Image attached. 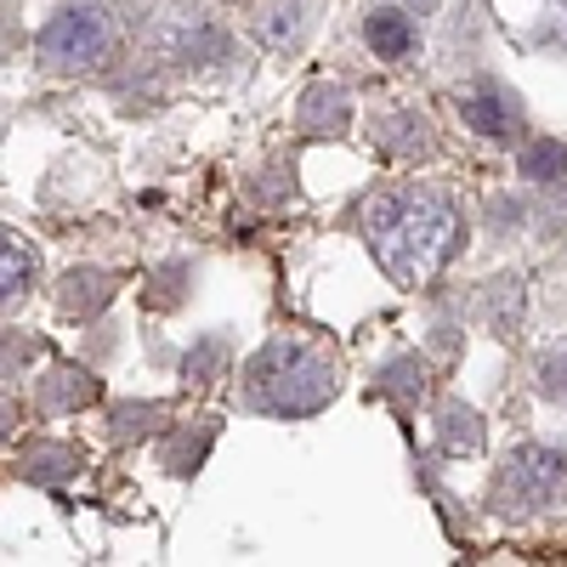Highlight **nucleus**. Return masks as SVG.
<instances>
[{
  "mask_svg": "<svg viewBox=\"0 0 567 567\" xmlns=\"http://www.w3.org/2000/svg\"><path fill=\"white\" fill-rule=\"evenodd\" d=\"M109 301H114V278L97 272V267H80V272H69L58 284V307L69 318H91V312H103Z\"/></svg>",
  "mask_w": 567,
  "mask_h": 567,
  "instance_id": "5",
  "label": "nucleus"
},
{
  "mask_svg": "<svg viewBox=\"0 0 567 567\" xmlns=\"http://www.w3.org/2000/svg\"><path fill=\"white\" fill-rule=\"evenodd\" d=\"M296 34H301V12L296 7H278L272 23H267V45H290Z\"/></svg>",
  "mask_w": 567,
  "mask_h": 567,
  "instance_id": "14",
  "label": "nucleus"
},
{
  "mask_svg": "<svg viewBox=\"0 0 567 567\" xmlns=\"http://www.w3.org/2000/svg\"><path fill=\"white\" fill-rule=\"evenodd\" d=\"M154 420H159V409L131 403V409H120V425H114V432H120V437H142V432H154Z\"/></svg>",
  "mask_w": 567,
  "mask_h": 567,
  "instance_id": "15",
  "label": "nucleus"
},
{
  "mask_svg": "<svg viewBox=\"0 0 567 567\" xmlns=\"http://www.w3.org/2000/svg\"><path fill=\"white\" fill-rule=\"evenodd\" d=\"M40 403L45 409H85V403H97V381L80 369H52L40 381Z\"/></svg>",
  "mask_w": 567,
  "mask_h": 567,
  "instance_id": "7",
  "label": "nucleus"
},
{
  "mask_svg": "<svg viewBox=\"0 0 567 567\" xmlns=\"http://www.w3.org/2000/svg\"><path fill=\"white\" fill-rule=\"evenodd\" d=\"M109 12L97 7H74V12H58L52 23L40 29V58L45 63H63V69H80L91 58L109 52Z\"/></svg>",
  "mask_w": 567,
  "mask_h": 567,
  "instance_id": "3",
  "label": "nucleus"
},
{
  "mask_svg": "<svg viewBox=\"0 0 567 567\" xmlns=\"http://www.w3.org/2000/svg\"><path fill=\"white\" fill-rule=\"evenodd\" d=\"M363 233L369 250L381 256V267L398 284H425L460 239V210L443 194H425V187H398V194H374L363 210Z\"/></svg>",
  "mask_w": 567,
  "mask_h": 567,
  "instance_id": "1",
  "label": "nucleus"
},
{
  "mask_svg": "<svg viewBox=\"0 0 567 567\" xmlns=\"http://www.w3.org/2000/svg\"><path fill=\"white\" fill-rule=\"evenodd\" d=\"M363 40L374 45V58H409L414 52V23H409V12H369Z\"/></svg>",
  "mask_w": 567,
  "mask_h": 567,
  "instance_id": "6",
  "label": "nucleus"
},
{
  "mask_svg": "<svg viewBox=\"0 0 567 567\" xmlns=\"http://www.w3.org/2000/svg\"><path fill=\"white\" fill-rule=\"evenodd\" d=\"M561 488V460L550 449H516L499 471V499L516 511H539Z\"/></svg>",
  "mask_w": 567,
  "mask_h": 567,
  "instance_id": "4",
  "label": "nucleus"
},
{
  "mask_svg": "<svg viewBox=\"0 0 567 567\" xmlns=\"http://www.w3.org/2000/svg\"><path fill=\"white\" fill-rule=\"evenodd\" d=\"M398 7H409V12H432L437 0H398Z\"/></svg>",
  "mask_w": 567,
  "mask_h": 567,
  "instance_id": "16",
  "label": "nucleus"
},
{
  "mask_svg": "<svg viewBox=\"0 0 567 567\" xmlns=\"http://www.w3.org/2000/svg\"><path fill=\"white\" fill-rule=\"evenodd\" d=\"M460 114H465L471 131H483V136H511V131H516V109H511L505 97H494V91H477V97H465Z\"/></svg>",
  "mask_w": 567,
  "mask_h": 567,
  "instance_id": "9",
  "label": "nucleus"
},
{
  "mask_svg": "<svg viewBox=\"0 0 567 567\" xmlns=\"http://www.w3.org/2000/svg\"><path fill=\"white\" fill-rule=\"evenodd\" d=\"M523 176H534V182L567 176V148L561 142H534V148H523Z\"/></svg>",
  "mask_w": 567,
  "mask_h": 567,
  "instance_id": "12",
  "label": "nucleus"
},
{
  "mask_svg": "<svg viewBox=\"0 0 567 567\" xmlns=\"http://www.w3.org/2000/svg\"><path fill=\"white\" fill-rule=\"evenodd\" d=\"M483 443V425H477V414H471V409H460V403H449L443 409V449H477Z\"/></svg>",
  "mask_w": 567,
  "mask_h": 567,
  "instance_id": "13",
  "label": "nucleus"
},
{
  "mask_svg": "<svg viewBox=\"0 0 567 567\" xmlns=\"http://www.w3.org/2000/svg\"><path fill=\"white\" fill-rule=\"evenodd\" d=\"M347 125V91L341 85H312L301 97V131H341Z\"/></svg>",
  "mask_w": 567,
  "mask_h": 567,
  "instance_id": "8",
  "label": "nucleus"
},
{
  "mask_svg": "<svg viewBox=\"0 0 567 567\" xmlns=\"http://www.w3.org/2000/svg\"><path fill=\"white\" fill-rule=\"evenodd\" d=\"M374 142H381L386 154H425L432 131H425V120H420V114H386L381 125H374Z\"/></svg>",
  "mask_w": 567,
  "mask_h": 567,
  "instance_id": "10",
  "label": "nucleus"
},
{
  "mask_svg": "<svg viewBox=\"0 0 567 567\" xmlns=\"http://www.w3.org/2000/svg\"><path fill=\"white\" fill-rule=\"evenodd\" d=\"M256 398L284 409V414H307L318 409L329 392H336V369H329L318 352L307 347H272L261 363H256Z\"/></svg>",
  "mask_w": 567,
  "mask_h": 567,
  "instance_id": "2",
  "label": "nucleus"
},
{
  "mask_svg": "<svg viewBox=\"0 0 567 567\" xmlns=\"http://www.w3.org/2000/svg\"><path fill=\"white\" fill-rule=\"evenodd\" d=\"M29 278H34V256L7 233V245H0V290H7V301L29 290Z\"/></svg>",
  "mask_w": 567,
  "mask_h": 567,
  "instance_id": "11",
  "label": "nucleus"
}]
</instances>
